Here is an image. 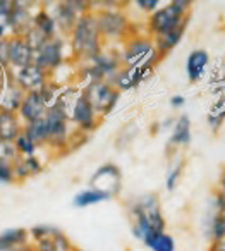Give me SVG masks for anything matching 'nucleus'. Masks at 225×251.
Here are the masks:
<instances>
[{"mask_svg": "<svg viewBox=\"0 0 225 251\" xmlns=\"http://www.w3.org/2000/svg\"><path fill=\"white\" fill-rule=\"evenodd\" d=\"M131 219V232L136 239L143 243L151 234L163 232L165 230V217L162 212V205L156 195H143L131 205L129 210Z\"/></svg>", "mask_w": 225, "mask_h": 251, "instance_id": "obj_1", "label": "nucleus"}, {"mask_svg": "<svg viewBox=\"0 0 225 251\" xmlns=\"http://www.w3.org/2000/svg\"><path fill=\"white\" fill-rule=\"evenodd\" d=\"M69 40L73 55L77 60H83V62L95 59L105 49V42L100 35V29H98L95 11L79 16L76 26L71 31Z\"/></svg>", "mask_w": 225, "mask_h": 251, "instance_id": "obj_2", "label": "nucleus"}, {"mask_svg": "<svg viewBox=\"0 0 225 251\" xmlns=\"http://www.w3.org/2000/svg\"><path fill=\"white\" fill-rule=\"evenodd\" d=\"M105 9H93L95 16H97L98 29H100V35L103 38V42H127L129 38L136 36L134 23L127 18L122 9H117L114 2H105Z\"/></svg>", "mask_w": 225, "mask_h": 251, "instance_id": "obj_3", "label": "nucleus"}, {"mask_svg": "<svg viewBox=\"0 0 225 251\" xmlns=\"http://www.w3.org/2000/svg\"><path fill=\"white\" fill-rule=\"evenodd\" d=\"M191 7H193V2H189V0H174L163 7L156 9L153 14H150L148 21H146L148 36L156 38V36L172 31L182 23H187Z\"/></svg>", "mask_w": 225, "mask_h": 251, "instance_id": "obj_4", "label": "nucleus"}, {"mask_svg": "<svg viewBox=\"0 0 225 251\" xmlns=\"http://www.w3.org/2000/svg\"><path fill=\"white\" fill-rule=\"evenodd\" d=\"M121 60L124 67H148L155 69L156 64L162 62L155 40L146 35H136L124 42L121 52Z\"/></svg>", "mask_w": 225, "mask_h": 251, "instance_id": "obj_5", "label": "nucleus"}, {"mask_svg": "<svg viewBox=\"0 0 225 251\" xmlns=\"http://www.w3.org/2000/svg\"><path fill=\"white\" fill-rule=\"evenodd\" d=\"M122 67L124 66H122L121 53L103 49L95 59L83 64L81 77L86 81V84L98 83V81H112Z\"/></svg>", "mask_w": 225, "mask_h": 251, "instance_id": "obj_6", "label": "nucleus"}, {"mask_svg": "<svg viewBox=\"0 0 225 251\" xmlns=\"http://www.w3.org/2000/svg\"><path fill=\"white\" fill-rule=\"evenodd\" d=\"M83 95L93 105L95 112L100 117L110 114L117 105L121 98V91L110 83V81H98V83H90L84 86Z\"/></svg>", "mask_w": 225, "mask_h": 251, "instance_id": "obj_7", "label": "nucleus"}, {"mask_svg": "<svg viewBox=\"0 0 225 251\" xmlns=\"http://www.w3.org/2000/svg\"><path fill=\"white\" fill-rule=\"evenodd\" d=\"M49 121V141L47 145L52 148H64L71 141V129H69V115L57 105L47 108L45 114Z\"/></svg>", "mask_w": 225, "mask_h": 251, "instance_id": "obj_8", "label": "nucleus"}, {"mask_svg": "<svg viewBox=\"0 0 225 251\" xmlns=\"http://www.w3.org/2000/svg\"><path fill=\"white\" fill-rule=\"evenodd\" d=\"M66 42L64 38L57 36V38H52L49 42H45L38 50L35 52V66H38L40 69H43L45 73H49L52 76L57 69L64 64V59H66Z\"/></svg>", "mask_w": 225, "mask_h": 251, "instance_id": "obj_9", "label": "nucleus"}, {"mask_svg": "<svg viewBox=\"0 0 225 251\" xmlns=\"http://www.w3.org/2000/svg\"><path fill=\"white\" fill-rule=\"evenodd\" d=\"M100 119L101 117L95 112L93 105L90 103V100L81 91L76 100H74L73 108L69 112V121L79 129V133H91V131H95L98 127Z\"/></svg>", "mask_w": 225, "mask_h": 251, "instance_id": "obj_10", "label": "nucleus"}, {"mask_svg": "<svg viewBox=\"0 0 225 251\" xmlns=\"http://www.w3.org/2000/svg\"><path fill=\"white\" fill-rule=\"evenodd\" d=\"M11 76L14 84L23 91V93H31V91H40L52 76L49 73H45L43 69H40L38 66L31 64L28 67L23 69L11 71Z\"/></svg>", "mask_w": 225, "mask_h": 251, "instance_id": "obj_11", "label": "nucleus"}, {"mask_svg": "<svg viewBox=\"0 0 225 251\" xmlns=\"http://www.w3.org/2000/svg\"><path fill=\"white\" fill-rule=\"evenodd\" d=\"M121 181H122L121 169L114 164H105L93 174V177L90 181V188L101 189V191L108 193L114 198L121 191Z\"/></svg>", "mask_w": 225, "mask_h": 251, "instance_id": "obj_12", "label": "nucleus"}, {"mask_svg": "<svg viewBox=\"0 0 225 251\" xmlns=\"http://www.w3.org/2000/svg\"><path fill=\"white\" fill-rule=\"evenodd\" d=\"M29 7V2H12L7 25L9 36H23L33 26V14Z\"/></svg>", "mask_w": 225, "mask_h": 251, "instance_id": "obj_13", "label": "nucleus"}, {"mask_svg": "<svg viewBox=\"0 0 225 251\" xmlns=\"http://www.w3.org/2000/svg\"><path fill=\"white\" fill-rule=\"evenodd\" d=\"M31 64H35V50L21 36H9V69H23Z\"/></svg>", "mask_w": 225, "mask_h": 251, "instance_id": "obj_14", "label": "nucleus"}, {"mask_svg": "<svg viewBox=\"0 0 225 251\" xmlns=\"http://www.w3.org/2000/svg\"><path fill=\"white\" fill-rule=\"evenodd\" d=\"M153 71L155 69H148V67H122L110 83L119 91H127L132 88H138L143 81H146L151 76Z\"/></svg>", "mask_w": 225, "mask_h": 251, "instance_id": "obj_15", "label": "nucleus"}, {"mask_svg": "<svg viewBox=\"0 0 225 251\" xmlns=\"http://www.w3.org/2000/svg\"><path fill=\"white\" fill-rule=\"evenodd\" d=\"M45 114H47V105H45V101H43L40 91L25 93L21 107H19V110H18V117H19V121L23 122V126L43 117Z\"/></svg>", "mask_w": 225, "mask_h": 251, "instance_id": "obj_16", "label": "nucleus"}, {"mask_svg": "<svg viewBox=\"0 0 225 251\" xmlns=\"http://www.w3.org/2000/svg\"><path fill=\"white\" fill-rule=\"evenodd\" d=\"M47 11L50 12V16L55 21L59 33L69 36L74 26H76L77 19H79V14L71 7V2H55L52 5V9H47Z\"/></svg>", "mask_w": 225, "mask_h": 251, "instance_id": "obj_17", "label": "nucleus"}, {"mask_svg": "<svg viewBox=\"0 0 225 251\" xmlns=\"http://www.w3.org/2000/svg\"><path fill=\"white\" fill-rule=\"evenodd\" d=\"M208 66H210V55L206 50L194 49L186 59V74L191 83H200L204 77Z\"/></svg>", "mask_w": 225, "mask_h": 251, "instance_id": "obj_18", "label": "nucleus"}, {"mask_svg": "<svg viewBox=\"0 0 225 251\" xmlns=\"http://www.w3.org/2000/svg\"><path fill=\"white\" fill-rule=\"evenodd\" d=\"M191 119L189 115L182 114L177 117L175 124L170 133L169 143H167V150H177V148H187L191 145Z\"/></svg>", "mask_w": 225, "mask_h": 251, "instance_id": "obj_19", "label": "nucleus"}, {"mask_svg": "<svg viewBox=\"0 0 225 251\" xmlns=\"http://www.w3.org/2000/svg\"><path fill=\"white\" fill-rule=\"evenodd\" d=\"M23 98H25V93L14 84L12 76H11V69H9L5 86H4V90H2V93H0V108H2V110L12 112V114H18Z\"/></svg>", "mask_w": 225, "mask_h": 251, "instance_id": "obj_20", "label": "nucleus"}, {"mask_svg": "<svg viewBox=\"0 0 225 251\" xmlns=\"http://www.w3.org/2000/svg\"><path fill=\"white\" fill-rule=\"evenodd\" d=\"M23 133V122L18 114L0 108V143H14L16 138Z\"/></svg>", "mask_w": 225, "mask_h": 251, "instance_id": "obj_21", "label": "nucleus"}, {"mask_svg": "<svg viewBox=\"0 0 225 251\" xmlns=\"http://www.w3.org/2000/svg\"><path fill=\"white\" fill-rule=\"evenodd\" d=\"M208 237L210 241L225 239V198L215 193V212L208 224Z\"/></svg>", "mask_w": 225, "mask_h": 251, "instance_id": "obj_22", "label": "nucleus"}, {"mask_svg": "<svg viewBox=\"0 0 225 251\" xmlns=\"http://www.w3.org/2000/svg\"><path fill=\"white\" fill-rule=\"evenodd\" d=\"M187 25H189V21H187V23H182L180 26L174 28L172 31L165 33V35L153 38V40H155L156 50H158V53H160V57H162V59H163L165 55H169V53L172 52V50L175 49V47L180 43V40H182L184 33H186V29H187Z\"/></svg>", "mask_w": 225, "mask_h": 251, "instance_id": "obj_23", "label": "nucleus"}, {"mask_svg": "<svg viewBox=\"0 0 225 251\" xmlns=\"http://www.w3.org/2000/svg\"><path fill=\"white\" fill-rule=\"evenodd\" d=\"M12 167H14V177L18 181H23V179H28L31 176L40 174L43 165L40 162V158L36 155H33V157H19L12 164Z\"/></svg>", "mask_w": 225, "mask_h": 251, "instance_id": "obj_24", "label": "nucleus"}, {"mask_svg": "<svg viewBox=\"0 0 225 251\" xmlns=\"http://www.w3.org/2000/svg\"><path fill=\"white\" fill-rule=\"evenodd\" d=\"M23 133H25L36 147L47 145V141H49V121H47V117L43 115V117L29 122V124L23 126Z\"/></svg>", "mask_w": 225, "mask_h": 251, "instance_id": "obj_25", "label": "nucleus"}, {"mask_svg": "<svg viewBox=\"0 0 225 251\" xmlns=\"http://www.w3.org/2000/svg\"><path fill=\"white\" fill-rule=\"evenodd\" d=\"M33 28H36L47 40H52L59 36V29L47 9H40L33 14Z\"/></svg>", "mask_w": 225, "mask_h": 251, "instance_id": "obj_26", "label": "nucleus"}, {"mask_svg": "<svg viewBox=\"0 0 225 251\" xmlns=\"http://www.w3.org/2000/svg\"><path fill=\"white\" fill-rule=\"evenodd\" d=\"M112 196L108 193L101 191V189H95V188H88V189H83L79 191L73 200V205L77 206V208H86V206H91V205H98L101 201H107L110 200Z\"/></svg>", "mask_w": 225, "mask_h": 251, "instance_id": "obj_27", "label": "nucleus"}, {"mask_svg": "<svg viewBox=\"0 0 225 251\" xmlns=\"http://www.w3.org/2000/svg\"><path fill=\"white\" fill-rule=\"evenodd\" d=\"M29 243V232L23 227L18 229H7L0 234V246L2 248H19Z\"/></svg>", "mask_w": 225, "mask_h": 251, "instance_id": "obj_28", "label": "nucleus"}, {"mask_svg": "<svg viewBox=\"0 0 225 251\" xmlns=\"http://www.w3.org/2000/svg\"><path fill=\"white\" fill-rule=\"evenodd\" d=\"M145 246H148L151 251H175V239L170 234L163 232H155L143 241Z\"/></svg>", "mask_w": 225, "mask_h": 251, "instance_id": "obj_29", "label": "nucleus"}, {"mask_svg": "<svg viewBox=\"0 0 225 251\" xmlns=\"http://www.w3.org/2000/svg\"><path fill=\"white\" fill-rule=\"evenodd\" d=\"M14 147H16V151H18L19 157H33V155H36V151H38V147H36L25 133H21L18 138H16Z\"/></svg>", "mask_w": 225, "mask_h": 251, "instance_id": "obj_30", "label": "nucleus"}, {"mask_svg": "<svg viewBox=\"0 0 225 251\" xmlns=\"http://www.w3.org/2000/svg\"><path fill=\"white\" fill-rule=\"evenodd\" d=\"M182 171H184V160L180 158L179 162H175V164H174L172 167H170L169 174H167V177H165V188H167V191H174V189L177 188L180 176H182Z\"/></svg>", "mask_w": 225, "mask_h": 251, "instance_id": "obj_31", "label": "nucleus"}, {"mask_svg": "<svg viewBox=\"0 0 225 251\" xmlns=\"http://www.w3.org/2000/svg\"><path fill=\"white\" fill-rule=\"evenodd\" d=\"M21 38L25 40V42L28 43V45L31 47V49L35 50V52L40 49V47L43 45V43H45V42H49V40H47L45 36H43L42 33L38 31V29H36V28H33V26L28 29V31L25 33V35L21 36Z\"/></svg>", "mask_w": 225, "mask_h": 251, "instance_id": "obj_32", "label": "nucleus"}, {"mask_svg": "<svg viewBox=\"0 0 225 251\" xmlns=\"http://www.w3.org/2000/svg\"><path fill=\"white\" fill-rule=\"evenodd\" d=\"M57 227H52V226H35L31 227V230H28L29 232V237H31L33 241H43V239H52V236L57 232Z\"/></svg>", "mask_w": 225, "mask_h": 251, "instance_id": "obj_33", "label": "nucleus"}, {"mask_svg": "<svg viewBox=\"0 0 225 251\" xmlns=\"http://www.w3.org/2000/svg\"><path fill=\"white\" fill-rule=\"evenodd\" d=\"M52 244H53V250L55 251H73L76 246H73V243H71V239L66 236V234L62 232V230H57L55 234L52 236Z\"/></svg>", "mask_w": 225, "mask_h": 251, "instance_id": "obj_34", "label": "nucleus"}, {"mask_svg": "<svg viewBox=\"0 0 225 251\" xmlns=\"http://www.w3.org/2000/svg\"><path fill=\"white\" fill-rule=\"evenodd\" d=\"M18 158H19V155H18V151H16L14 143H0V160L14 164Z\"/></svg>", "mask_w": 225, "mask_h": 251, "instance_id": "obj_35", "label": "nucleus"}, {"mask_svg": "<svg viewBox=\"0 0 225 251\" xmlns=\"http://www.w3.org/2000/svg\"><path fill=\"white\" fill-rule=\"evenodd\" d=\"M14 167H12L11 162L0 160V182H5V184H11L14 182Z\"/></svg>", "mask_w": 225, "mask_h": 251, "instance_id": "obj_36", "label": "nucleus"}, {"mask_svg": "<svg viewBox=\"0 0 225 251\" xmlns=\"http://www.w3.org/2000/svg\"><path fill=\"white\" fill-rule=\"evenodd\" d=\"M134 5L139 9L141 12H146V14H153L156 9L160 7L158 0H136Z\"/></svg>", "mask_w": 225, "mask_h": 251, "instance_id": "obj_37", "label": "nucleus"}, {"mask_svg": "<svg viewBox=\"0 0 225 251\" xmlns=\"http://www.w3.org/2000/svg\"><path fill=\"white\" fill-rule=\"evenodd\" d=\"M12 2L9 0H0V26L7 28L9 25V14H11Z\"/></svg>", "mask_w": 225, "mask_h": 251, "instance_id": "obj_38", "label": "nucleus"}, {"mask_svg": "<svg viewBox=\"0 0 225 251\" xmlns=\"http://www.w3.org/2000/svg\"><path fill=\"white\" fill-rule=\"evenodd\" d=\"M31 251H55L53 250V244L50 239H43V241H36L31 244Z\"/></svg>", "mask_w": 225, "mask_h": 251, "instance_id": "obj_39", "label": "nucleus"}, {"mask_svg": "<svg viewBox=\"0 0 225 251\" xmlns=\"http://www.w3.org/2000/svg\"><path fill=\"white\" fill-rule=\"evenodd\" d=\"M217 195H220L222 198H225V169L222 171L220 177H218V184H217V189H215Z\"/></svg>", "mask_w": 225, "mask_h": 251, "instance_id": "obj_40", "label": "nucleus"}, {"mask_svg": "<svg viewBox=\"0 0 225 251\" xmlns=\"http://www.w3.org/2000/svg\"><path fill=\"white\" fill-rule=\"evenodd\" d=\"M208 251H225V239L210 241V246H208Z\"/></svg>", "mask_w": 225, "mask_h": 251, "instance_id": "obj_41", "label": "nucleus"}, {"mask_svg": "<svg viewBox=\"0 0 225 251\" xmlns=\"http://www.w3.org/2000/svg\"><path fill=\"white\" fill-rule=\"evenodd\" d=\"M170 105H172L174 108H180L186 105V98L182 97V95H174L172 98H170Z\"/></svg>", "mask_w": 225, "mask_h": 251, "instance_id": "obj_42", "label": "nucleus"}, {"mask_svg": "<svg viewBox=\"0 0 225 251\" xmlns=\"http://www.w3.org/2000/svg\"><path fill=\"white\" fill-rule=\"evenodd\" d=\"M7 71L0 69V93H2V90H4V86H5V79H7Z\"/></svg>", "mask_w": 225, "mask_h": 251, "instance_id": "obj_43", "label": "nucleus"}, {"mask_svg": "<svg viewBox=\"0 0 225 251\" xmlns=\"http://www.w3.org/2000/svg\"><path fill=\"white\" fill-rule=\"evenodd\" d=\"M9 33H7V28H4V26H0V40H4L7 38Z\"/></svg>", "mask_w": 225, "mask_h": 251, "instance_id": "obj_44", "label": "nucleus"}, {"mask_svg": "<svg viewBox=\"0 0 225 251\" xmlns=\"http://www.w3.org/2000/svg\"><path fill=\"white\" fill-rule=\"evenodd\" d=\"M73 251H84V250H79V248H74Z\"/></svg>", "mask_w": 225, "mask_h": 251, "instance_id": "obj_45", "label": "nucleus"}]
</instances>
